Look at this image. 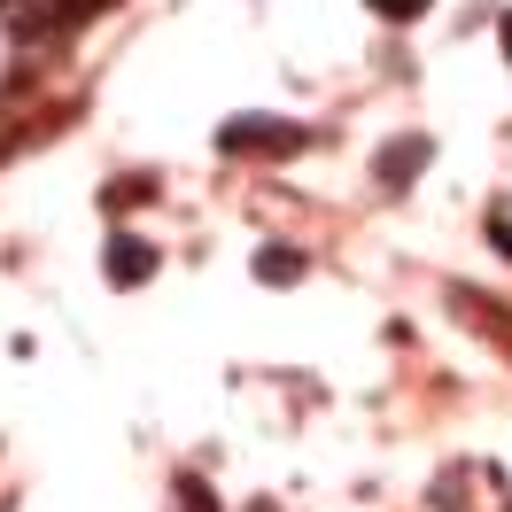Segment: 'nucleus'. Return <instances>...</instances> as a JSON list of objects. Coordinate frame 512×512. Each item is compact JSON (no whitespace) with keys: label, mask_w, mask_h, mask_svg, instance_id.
<instances>
[{"label":"nucleus","mask_w":512,"mask_h":512,"mask_svg":"<svg viewBox=\"0 0 512 512\" xmlns=\"http://www.w3.org/2000/svg\"><path fill=\"white\" fill-rule=\"evenodd\" d=\"M101 264H109V280H117V288H140V280L156 272V249H148V241H132V233H117Z\"/></svg>","instance_id":"nucleus-1"},{"label":"nucleus","mask_w":512,"mask_h":512,"mask_svg":"<svg viewBox=\"0 0 512 512\" xmlns=\"http://www.w3.org/2000/svg\"><path fill=\"white\" fill-rule=\"evenodd\" d=\"M218 148L225 156H241V148H303V132L295 125H225Z\"/></svg>","instance_id":"nucleus-2"},{"label":"nucleus","mask_w":512,"mask_h":512,"mask_svg":"<svg viewBox=\"0 0 512 512\" xmlns=\"http://www.w3.org/2000/svg\"><path fill=\"white\" fill-rule=\"evenodd\" d=\"M419 163H427V140H404V148H388V156H381V179H388V187H412Z\"/></svg>","instance_id":"nucleus-3"},{"label":"nucleus","mask_w":512,"mask_h":512,"mask_svg":"<svg viewBox=\"0 0 512 512\" xmlns=\"http://www.w3.org/2000/svg\"><path fill=\"white\" fill-rule=\"evenodd\" d=\"M256 280H303V256L295 249H256Z\"/></svg>","instance_id":"nucleus-4"},{"label":"nucleus","mask_w":512,"mask_h":512,"mask_svg":"<svg viewBox=\"0 0 512 512\" xmlns=\"http://www.w3.org/2000/svg\"><path fill=\"white\" fill-rule=\"evenodd\" d=\"M381 16H396V24H412V16H427V0H373Z\"/></svg>","instance_id":"nucleus-5"},{"label":"nucleus","mask_w":512,"mask_h":512,"mask_svg":"<svg viewBox=\"0 0 512 512\" xmlns=\"http://www.w3.org/2000/svg\"><path fill=\"white\" fill-rule=\"evenodd\" d=\"M187 512H210V505H202V489H194V481H187Z\"/></svg>","instance_id":"nucleus-6"}]
</instances>
